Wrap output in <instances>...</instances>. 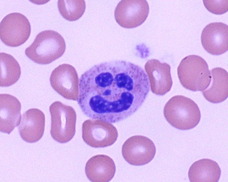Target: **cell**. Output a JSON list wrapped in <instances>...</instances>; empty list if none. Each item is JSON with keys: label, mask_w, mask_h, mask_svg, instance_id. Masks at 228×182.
I'll use <instances>...</instances> for the list:
<instances>
[{"label": "cell", "mask_w": 228, "mask_h": 182, "mask_svg": "<svg viewBox=\"0 0 228 182\" xmlns=\"http://www.w3.org/2000/svg\"><path fill=\"white\" fill-rule=\"evenodd\" d=\"M31 33L29 20L20 13H10L0 22V39L7 46L16 47L21 45L28 39Z\"/></svg>", "instance_id": "6"}, {"label": "cell", "mask_w": 228, "mask_h": 182, "mask_svg": "<svg viewBox=\"0 0 228 182\" xmlns=\"http://www.w3.org/2000/svg\"><path fill=\"white\" fill-rule=\"evenodd\" d=\"M228 1L226 0H203L206 9L210 12L215 14H224L228 10Z\"/></svg>", "instance_id": "20"}, {"label": "cell", "mask_w": 228, "mask_h": 182, "mask_svg": "<svg viewBox=\"0 0 228 182\" xmlns=\"http://www.w3.org/2000/svg\"><path fill=\"white\" fill-rule=\"evenodd\" d=\"M201 41L204 49L214 55L223 54L228 50V26L222 22H213L203 30Z\"/></svg>", "instance_id": "11"}, {"label": "cell", "mask_w": 228, "mask_h": 182, "mask_svg": "<svg viewBox=\"0 0 228 182\" xmlns=\"http://www.w3.org/2000/svg\"><path fill=\"white\" fill-rule=\"evenodd\" d=\"M1 87H7L16 83L21 74L20 65L11 55L5 53H0Z\"/></svg>", "instance_id": "18"}, {"label": "cell", "mask_w": 228, "mask_h": 182, "mask_svg": "<svg viewBox=\"0 0 228 182\" xmlns=\"http://www.w3.org/2000/svg\"><path fill=\"white\" fill-rule=\"evenodd\" d=\"M150 88L147 75L138 65L123 60L106 62L81 75L77 101L88 117L115 123L139 109Z\"/></svg>", "instance_id": "1"}, {"label": "cell", "mask_w": 228, "mask_h": 182, "mask_svg": "<svg viewBox=\"0 0 228 182\" xmlns=\"http://www.w3.org/2000/svg\"><path fill=\"white\" fill-rule=\"evenodd\" d=\"M21 104L15 96L0 94V131L9 134L21 121Z\"/></svg>", "instance_id": "14"}, {"label": "cell", "mask_w": 228, "mask_h": 182, "mask_svg": "<svg viewBox=\"0 0 228 182\" xmlns=\"http://www.w3.org/2000/svg\"><path fill=\"white\" fill-rule=\"evenodd\" d=\"M57 6L61 16L70 21L76 20L81 18L86 8L85 2L81 0H59Z\"/></svg>", "instance_id": "19"}, {"label": "cell", "mask_w": 228, "mask_h": 182, "mask_svg": "<svg viewBox=\"0 0 228 182\" xmlns=\"http://www.w3.org/2000/svg\"><path fill=\"white\" fill-rule=\"evenodd\" d=\"M163 113L165 119L171 126L182 130L194 128L199 123L201 117L196 103L182 95L171 98L165 105Z\"/></svg>", "instance_id": "3"}, {"label": "cell", "mask_w": 228, "mask_h": 182, "mask_svg": "<svg viewBox=\"0 0 228 182\" xmlns=\"http://www.w3.org/2000/svg\"><path fill=\"white\" fill-rule=\"evenodd\" d=\"M62 36L52 30L39 33L33 43L25 50L26 55L35 63L49 64L61 57L66 49Z\"/></svg>", "instance_id": "2"}, {"label": "cell", "mask_w": 228, "mask_h": 182, "mask_svg": "<svg viewBox=\"0 0 228 182\" xmlns=\"http://www.w3.org/2000/svg\"><path fill=\"white\" fill-rule=\"evenodd\" d=\"M85 173L93 182H108L113 177L116 171L115 163L110 157L98 155L90 158L86 163Z\"/></svg>", "instance_id": "15"}, {"label": "cell", "mask_w": 228, "mask_h": 182, "mask_svg": "<svg viewBox=\"0 0 228 182\" xmlns=\"http://www.w3.org/2000/svg\"><path fill=\"white\" fill-rule=\"evenodd\" d=\"M149 11L148 4L145 0H122L117 5L114 17L121 26L134 28L142 24L147 18Z\"/></svg>", "instance_id": "9"}, {"label": "cell", "mask_w": 228, "mask_h": 182, "mask_svg": "<svg viewBox=\"0 0 228 182\" xmlns=\"http://www.w3.org/2000/svg\"><path fill=\"white\" fill-rule=\"evenodd\" d=\"M211 79L209 86L202 93L204 97L213 103H218L228 96V73L224 69L215 67L210 71Z\"/></svg>", "instance_id": "16"}, {"label": "cell", "mask_w": 228, "mask_h": 182, "mask_svg": "<svg viewBox=\"0 0 228 182\" xmlns=\"http://www.w3.org/2000/svg\"><path fill=\"white\" fill-rule=\"evenodd\" d=\"M82 131L84 142L95 148L110 146L114 143L118 137L117 130L113 125L99 119L85 121L82 124Z\"/></svg>", "instance_id": "7"}, {"label": "cell", "mask_w": 228, "mask_h": 182, "mask_svg": "<svg viewBox=\"0 0 228 182\" xmlns=\"http://www.w3.org/2000/svg\"><path fill=\"white\" fill-rule=\"evenodd\" d=\"M45 115L36 108L29 109L23 113L18 129L21 138L29 143L36 142L42 137L45 130Z\"/></svg>", "instance_id": "13"}, {"label": "cell", "mask_w": 228, "mask_h": 182, "mask_svg": "<svg viewBox=\"0 0 228 182\" xmlns=\"http://www.w3.org/2000/svg\"><path fill=\"white\" fill-rule=\"evenodd\" d=\"M122 153L129 164L142 166L149 163L154 158L156 147L153 142L145 136L136 135L127 139L122 147Z\"/></svg>", "instance_id": "10"}, {"label": "cell", "mask_w": 228, "mask_h": 182, "mask_svg": "<svg viewBox=\"0 0 228 182\" xmlns=\"http://www.w3.org/2000/svg\"><path fill=\"white\" fill-rule=\"evenodd\" d=\"M221 170L218 163L213 160L204 158L194 162L188 171L191 182H217Z\"/></svg>", "instance_id": "17"}, {"label": "cell", "mask_w": 228, "mask_h": 182, "mask_svg": "<svg viewBox=\"0 0 228 182\" xmlns=\"http://www.w3.org/2000/svg\"><path fill=\"white\" fill-rule=\"evenodd\" d=\"M50 82L52 88L63 98L77 100L79 80L77 72L72 66L64 64L55 68L52 72Z\"/></svg>", "instance_id": "8"}, {"label": "cell", "mask_w": 228, "mask_h": 182, "mask_svg": "<svg viewBox=\"0 0 228 182\" xmlns=\"http://www.w3.org/2000/svg\"><path fill=\"white\" fill-rule=\"evenodd\" d=\"M51 117L50 134L53 139L60 143L71 140L75 133L76 113L71 106L56 101L49 108Z\"/></svg>", "instance_id": "5"}, {"label": "cell", "mask_w": 228, "mask_h": 182, "mask_svg": "<svg viewBox=\"0 0 228 182\" xmlns=\"http://www.w3.org/2000/svg\"><path fill=\"white\" fill-rule=\"evenodd\" d=\"M180 83L185 89L193 91H203L209 86L211 75L208 64L202 57L192 55L181 61L177 68Z\"/></svg>", "instance_id": "4"}, {"label": "cell", "mask_w": 228, "mask_h": 182, "mask_svg": "<svg viewBox=\"0 0 228 182\" xmlns=\"http://www.w3.org/2000/svg\"><path fill=\"white\" fill-rule=\"evenodd\" d=\"M144 68L151 90L153 93L163 96L170 91L172 81L169 64L161 63L157 59H151L146 63Z\"/></svg>", "instance_id": "12"}]
</instances>
